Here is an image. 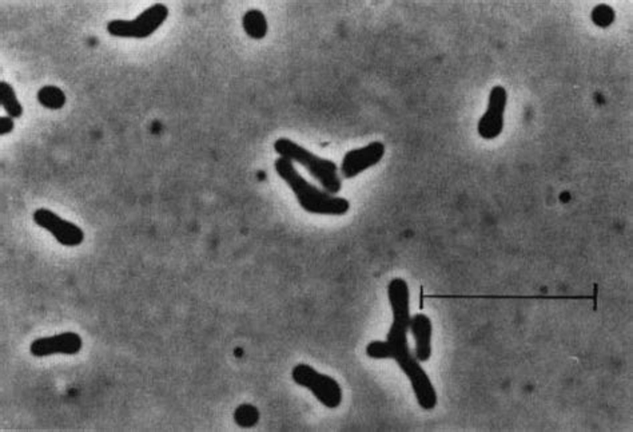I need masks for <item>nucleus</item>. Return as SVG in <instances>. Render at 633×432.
I'll use <instances>...</instances> for the list:
<instances>
[{
  "instance_id": "10",
  "label": "nucleus",
  "mask_w": 633,
  "mask_h": 432,
  "mask_svg": "<svg viewBox=\"0 0 633 432\" xmlns=\"http://www.w3.org/2000/svg\"><path fill=\"white\" fill-rule=\"evenodd\" d=\"M409 331L414 337V356L420 363H425L432 358V333L433 325L426 315L417 314L411 317Z\"/></svg>"
},
{
  "instance_id": "15",
  "label": "nucleus",
  "mask_w": 633,
  "mask_h": 432,
  "mask_svg": "<svg viewBox=\"0 0 633 432\" xmlns=\"http://www.w3.org/2000/svg\"><path fill=\"white\" fill-rule=\"evenodd\" d=\"M616 19V14L615 11H613V8L610 7V5H596L595 8H593L592 11V21L593 23L596 24V26L602 27V29H605V27H610V24L615 22Z\"/></svg>"
},
{
  "instance_id": "9",
  "label": "nucleus",
  "mask_w": 633,
  "mask_h": 432,
  "mask_svg": "<svg viewBox=\"0 0 633 432\" xmlns=\"http://www.w3.org/2000/svg\"><path fill=\"white\" fill-rule=\"evenodd\" d=\"M82 337L75 333H64L51 337H42L33 342L30 352L36 358L51 355H77L82 350Z\"/></svg>"
},
{
  "instance_id": "14",
  "label": "nucleus",
  "mask_w": 633,
  "mask_h": 432,
  "mask_svg": "<svg viewBox=\"0 0 633 432\" xmlns=\"http://www.w3.org/2000/svg\"><path fill=\"white\" fill-rule=\"evenodd\" d=\"M234 420L242 428H252L258 423L259 411L253 404H242L234 412Z\"/></svg>"
},
{
  "instance_id": "5",
  "label": "nucleus",
  "mask_w": 633,
  "mask_h": 432,
  "mask_svg": "<svg viewBox=\"0 0 633 432\" xmlns=\"http://www.w3.org/2000/svg\"><path fill=\"white\" fill-rule=\"evenodd\" d=\"M169 16V8L164 5H152L141 14L134 21H111L107 24V32L110 35L118 38L144 39L153 35Z\"/></svg>"
},
{
  "instance_id": "2",
  "label": "nucleus",
  "mask_w": 633,
  "mask_h": 432,
  "mask_svg": "<svg viewBox=\"0 0 633 432\" xmlns=\"http://www.w3.org/2000/svg\"><path fill=\"white\" fill-rule=\"evenodd\" d=\"M275 169L292 189L301 208L308 213L341 217L345 216L350 209V202L344 197L333 196L323 189L317 188L313 183H308L295 170L292 161L278 157L275 161Z\"/></svg>"
},
{
  "instance_id": "16",
  "label": "nucleus",
  "mask_w": 633,
  "mask_h": 432,
  "mask_svg": "<svg viewBox=\"0 0 633 432\" xmlns=\"http://www.w3.org/2000/svg\"><path fill=\"white\" fill-rule=\"evenodd\" d=\"M14 118L11 117H2L0 118V134L5 136V134H10L14 130Z\"/></svg>"
},
{
  "instance_id": "13",
  "label": "nucleus",
  "mask_w": 633,
  "mask_h": 432,
  "mask_svg": "<svg viewBox=\"0 0 633 432\" xmlns=\"http://www.w3.org/2000/svg\"><path fill=\"white\" fill-rule=\"evenodd\" d=\"M38 100L50 110H61L66 105V94L57 86H44L38 91Z\"/></svg>"
},
{
  "instance_id": "4",
  "label": "nucleus",
  "mask_w": 633,
  "mask_h": 432,
  "mask_svg": "<svg viewBox=\"0 0 633 432\" xmlns=\"http://www.w3.org/2000/svg\"><path fill=\"white\" fill-rule=\"evenodd\" d=\"M292 378L295 384L309 390L326 409H336L341 406L344 399L342 389L331 376L318 372L309 364H297L293 368Z\"/></svg>"
},
{
  "instance_id": "8",
  "label": "nucleus",
  "mask_w": 633,
  "mask_h": 432,
  "mask_svg": "<svg viewBox=\"0 0 633 432\" xmlns=\"http://www.w3.org/2000/svg\"><path fill=\"white\" fill-rule=\"evenodd\" d=\"M385 145L381 141H373L367 146L350 150L342 158L340 174L348 180L357 177L365 170L377 165L385 155Z\"/></svg>"
},
{
  "instance_id": "6",
  "label": "nucleus",
  "mask_w": 633,
  "mask_h": 432,
  "mask_svg": "<svg viewBox=\"0 0 633 432\" xmlns=\"http://www.w3.org/2000/svg\"><path fill=\"white\" fill-rule=\"evenodd\" d=\"M33 221L43 230H49L64 247H78L85 239V233L78 225L61 219L57 213L49 209H38L33 213Z\"/></svg>"
},
{
  "instance_id": "3",
  "label": "nucleus",
  "mask_w": 633,
  "mask_h": 432,
  "mask_svg": "<svg viewBox=\"0 0 633 432\" xmlns=\"http://www.w3.org/2000/svg\"><path fill=\"white\" fill-rule=\"evenodd\" d=\"M275 150L280 157L300 164L309 170L312 175L322 185L323 191L339 196L342 189V178L339 166L328 158L318 157L301 145L289 138H280L275 142Z\"/></svg>"
},
{
  "instance_id": "11",
  "label": "nucleus",
  "mask_w": 633,
  "mask_h": 432,
  "mask_svg": "<svg viewBox=\"0 0 633 432\" xmlns=\"http://www.w3.org/2000/svg\"><path fill=\"white\" fill-rule=\"evenodd\" d=\"M242 27L250 38H265L267 33L266 16L259 10L247 11L242 18Z\"/></svg>"
},
{
  "instance_id": "7",
  "label": "nucleus",
  "mask_w": 633,
  "mask_h": 432,
  "mask_svg": "<svg viewBox=\"0 0 633 432\" xmlns=\"http://www.w3.org/2000/svg\"><path fill=\"white\" fill-rule=\"evenodd\" d=\"M507 102L506 89L503 86H495L489 94L487 111L477 125V132L481 138L495 139L503 133Z\"/></svg>"
},
{
  "instance_id": "1",
  "label": "nucleus",
  "mask_w": 633,
  "mask_h": 432,
  "mask_svg": "<svg viewBox=\"0 0 633 432\" xmlns=\"http://www.w3.org/2000/svg\"><path fill=\"white\" fill-rule=\"evenodd\" d=\"M387 297L392 306L393 322L386 340H375L367 345V355L376 361L393 359L411 381L418 406L425 411L436 409V389L408 344L411 324V292L404 278H393L387 286Z\"/></svg>"
},
{
  "instance_id": "12",
  "label": "nucleus",
  "mask_w": 633,
  "mask_h": 432,
  "mask_svg": "<svg viewBox=\"0 0 633 432\" xmlns=\"http://www.w3.org/2000/svg\"><path fill=\"white\" fill-rule=\"evenodd\" d=\"M0 103H2L3 110L8 114L11 118H19L23 114V108L16 97L15 90L13 86L7 82L0 83Z\"/></svg>"
}]
</instances>
